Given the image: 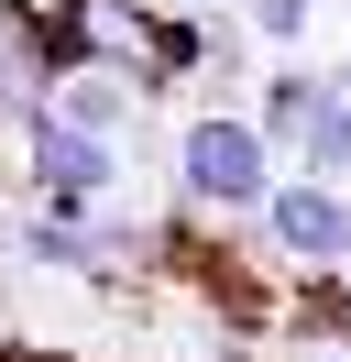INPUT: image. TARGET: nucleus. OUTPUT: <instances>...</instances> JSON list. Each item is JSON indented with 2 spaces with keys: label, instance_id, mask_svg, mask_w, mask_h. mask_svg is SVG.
I'll return each instance as SVG.
<instances>
[{
  "label": "nucleus",
  "instance_id": "f03ea898",
  "mask_svg": "<svg viewBox=\"0 0 351 362\" xmlns=\"http://www.w3.org/2000/svg\"><path fill=\"white\" fill-rule=\"evenodd\" d=\"M275 143H297L318 176H329V165H351V99L318 88V77H285V88H275Z\"/></svg>",
  "mask_w": 351,
  "mask_h": 362
},
{
  "label": "nucleus",
  "instance_id": "7ed1b4c3",
  "mask_svg": "<svg viewBox=\"0 0 351 362\" xmlns=\"http://www.w3.org/2000/svg\"><path fill=\"white\" fill-rule=\"evenodd\" d=\"M33 176H44V198H55V209H88V198L110 187V154H99L88 132H66V121L33 110Z\"/></svg>",
  "mask_w": 351,
  "mask_h": 362
},
{
  "label": "nucleus",
  "instance_id": "39448f33",
  "mask_svg": "<svg viewBox=\"0 0 351 362\" xmlns=\"http://www.w3.org/2000/svg\"><path fill=\"white\" fill-rule=\"evenodd\" d=\"M110 121H121V88L110 77H77L66 88V132H110Z\"/></svg>",
  "mask_w": 351,
  "mask_h": 362
},
{
  "label": "nucleus",
  "instance_id": "f257e3e1",
  "mask_svg": "<svg viewBox=\"0 0 351 362\" xmlns=\"http://www.w3.org/2000/svg\"><path fill=\"white\" fill-rule=\"evenodd\" d=\"M187 198H209V209L275 198V187H263V132L253 121H197L187 132Z\"/></svg>",
  "mask_w": 351,
  "mask_h": 362
},
{
  "label": "nucleus",
  "instance_id": "0eeeda50",
  "mask_svg": "<svg viewBox=\"0 0 351 362\" xmlns=\"http://www.w3.org/2000/svg\"><path fill=\"white\" fill-rule=\"evenodd\" d=\"M340 99H351V66H340Z\"/></svg>",
  "mask_w": 351,
  "mask_h": 362
},
{
  "label": "nucleus",
  "instance_id": "6e6552de",
  "mask_svg": "<svg viewBox=\"0 0 351 362\" xmlns=\"http://www.w3.org/2000/svg\"><path fill=\"white\" fill-rule=\"evenodd\" d=\"M329 362H351V351H329Z\"/></svg>",
  "mask_w": 351,
  "mask_h": 362
},
{
  "label": "nucleus",
  "instance_id": "423d86ee",
  "mask_svg": "<svg viewBox=\"0 0 351 362\" xmlns=\"http://www.w3.org/2000/svg\"><path fill=\"white\" fill-rule=\"evenodd\" d=\"M253 23L275 33V45H297V33H307V0H253Z\"/></svg>",
  "mask_w": 351,
  "mask_h": 362
},
{
  "label": "nucleus",
  "instance_id": "20e7f679",
  "mask_svg": "<svg viewBox=\"0 0 351 362\" xmlns=\"http://www.w3.org/2000/svg\"><path fill=\"white\" fill-rule=\"evenodd\" d=\"M275 242L307 252V264L351 252V198H329V187H275Z\"/></svg>",
  "mask_w": 351,
  "mask_h": 362
}]
</instances>
